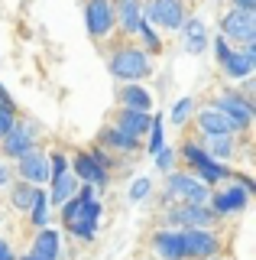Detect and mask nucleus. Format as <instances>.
<instances>
[{
  "mask_svg": "<svg viewBox=\"0 0 256 260\" xmlns=\"http://www.w3.org/2000/svg\"><path fill=\"white\" fill-rule=\"evenodd\" d=\"M62 211V224H65V234H71L75 241H84L91 244L98 238V221H101V202L98 195H71L59 205Z\"/></svg>",
  "mask_w": 256,
  "mask_h": 260,
  "instance_id": "f257e3e1",
  "label": "nucleus"
},
{
  "mask_svg": "<svg viewBox=\"0 0 256 260\" xmlns=\"http://www.w3.org/2000/svg\"><path fill=\"white\" fill-rule=\"evenodd\" d=\"M107 69H110V75H114L120 85H130V81L146 78L149 69H153V62H149L146 49H140V46H117L114 52H110Z\"/></svg>",
  "mask_w": 256,
  "mask_h": 260,
  "instance_id": "f03ea898",
  "label": "nucleus"
},
{
  "mask_svg": "<svg viewBox=\"0 0 256 260\" xmlns=\"http://www.w3.org/2000/svg\"><path fill=\"white\" fill-rule=\"evenodd\" d=\"M211 185H204L195 173H165V189H162V205L172 202H188V205H207Z\"/></svg>",
  "mask_w": 256,
  "mask_h": 260,
  "instance_id": "7ed1b4c3",
  "label": "nucleus"
},
{
  "mask_svg": "<svg viewBox=\"0 0 256 260\" xmlns=\"http://www.w3.org/2000/svg\"><path fill=\"white\" fill-rule=\"evenodd\" d=\"M211 108H218V111L224 114V117H227L230 124L237 127V134L250 130V124H253V114H256V104H253V98L240 94V91H234V88L221 91L218 98H214V104H211Z\"/></svg>",
  "mask_w": 256,
  "mask_h": 260,
  "instance_id": "20e7f679",
  "label": "nucleus"
},
{
  "mask_svg": "<svg viewBox=\"0 0 256 260\" xmlns=\"http://www.w3.org/2000/svg\"><path fill=\"white\" fill-rule=\"evenodd\" d=\"M162 221L169 228H214L218 215L207 205H188V202H172L162 211Z\"/></svg>",
  "mask_w": 256,
  "mask_h": 260,
  "instance_id": "39448f33",
  "label": "nucleus"
},
{
  "mask_svg": "<svg viewBox=\"0 0 256 260\" xmlns=\"http://www.w3.org/2000/svg\"><path fill=\"white\" fill-rule=\"evenodd\" d=\"M182 241L188 260H211L224 250V241L214 228H182Z\"/></svg>",
  "mask_w": 256,
  "mask_h": 260,
  "instance_id": "423d86ee",
  "label": "nucleus"
},
{
  "mask_svg": "<svg viewBox=\"0 0 256 260\" xmlns=\"http://www.w3.org/2000/svg\"><path fill=\"white\" fill-rule=\"evenodd\" d=\"M221 36L230 39V43H237V46L256 43V10H237V7H234L230 13H224Z\"/></svg>",
  "mask_w": 256,
  "mask_h": 260,
  "instance_id": "0eeeda50",
  "label": "nucleus"
},
{
  "mask_svg": "<svg viewBox=\"0 0 256 260\" xmlns=\"http://www.w3.org/2000/svg\"><path fill=\"white\" fill-rule=\"evenodd\" d=\"M143 20L156 23V26H162V29H169V32H179L182 23H185L188 16H185L182 0H149V4L143 7Z\"/></svg>",
  "mask_w": 256,
  "mask_h": 260,
  "instance_id": "6e6552de",
  "label": "nucleus"
},
{
  "mask_svg": "<svg viewBox=\"0 0 256 260\" xmlns=\"http://www.w3.org/2000/svg\"><path fill=\"white\" fill-rule=\"evenodd\" d=\"M36 143H39V134H36L33 124H26V120H17V124L0 137V150H4V156L13 159V162H17L23 153L36 150Z\"/></svg>",
  "mask_w": 256,
  "mask_h": 260,
  "instance_id": "1a4fd4ad",
  "label": "nucleus"
},
{
  "mask_svg": "<svg viewBox=\"0 0 256 260\" xmlns=\"http://www.w3.org/2000/svg\"><path fill=\"white\" fill-rule=\"evenodd\" d=\"M246 205H250V192H246L240 182H230V185H224V189L211 192V199H207V208H211L218 218L240 215V211H243Z\"/></svg>",
  "mask_w": 256,
  "mask_h": 260,
  "instance_id": "9d476101",
  "label": "nucleus"
},
{
  "mask_svg": "<svg viewBox=\"0 0 256 260\" xmlns=\"http://www.w3.org/2000/svg\"><path fill=\"white\" fill-rule=\"evenodd\" d=\"M68 169L75 173L78 182H84V185H94V189H107V182H110V169H104L98 159L91 156V150H81V153H75V162H68Z\"/></svg>",
  "mask_w": 256,
  "mask_h": 260,
  "instance_id": "9b49d317",
  "label": "nucleus"
},
{
  "mask_svg": "<svg viewBox=\"0 0 256 260\" xmlns=\"http://www.w3.org/2000/svg\"><path fill=\"white\" fill-rule=\"evenodd\" d=\"M149 247L159 260H188L185 257V241H182V228H159L149 238Z\"/></svg>",
  "mask_w": 256,
  "mask_h": 260,
  "instance_id": "f8f14e48",
  "label": "nucleus"
},
{
  "mask_svg": "<svg viewBox=\"0 0 256 260\" xmlns=\"http://www.w3.org/2000/svg\"><path fill=\"white\" fill-rule=\"evenodd\" d=\"M17 173L23 182H29V185H42V182H49V176H52V169H49V153H42L36 146V150H29V153H23V156L17 159Z\"/></svg>",
  "mask_w": 256,
  "mask_h": 260,
  "instance_id": "ddd939ff",
  "label": "nucleus"
},
{
  "mask_svg": "<svg viewBox=\"0 0 256 260\" xmlns=\"http://www.w3.org/2000/svg\"><path fill=\"white\" fill-rule=\"evenodd\" d=\"M84 23H88V32H91L94 39L110 36V29L117 26L114 23V4H110V0H88Z\"/></svg>",
  "mask_w": 256,
  "mask_h": 260,
  "instance_id": "4468645a",
  "label": "nucleus"
},
{
  "mask_svg": "<svg viewBox=\"0 0 256 260\" xmlns=\"http://www.w3.org/2000/svg\"><path fill=\"white\" fill-rule=\"evenodd\" d=\"M221 69H224V75L234 78V81L250 78L253 69H256V46L250 43V46H243V49H230L227 59H221Z\"/></svg>",
  "mask_w": 256,
  "mask_h": 260,
  "instance_id": "2eb2a0df",
  "label": "nucleus"
},
{
  "mask_svg": "<svg viewBox=\"0 0 256 260\" xmlns=\"http://www.w3.org/2000/svg\"><path fill=\"white\" fill-rule=\"evenodd\" d=\"M29 257L33 260H62V234L55 228H36L33 247H29Z\"/></svg>",
  "mask_w": 256,
  "mask_h": 260,
  "instance_id": "dca6fc26",
  "label": "nucleus"
},
{
  "mask_svg": "<svg viewBox=\"0 0 256 260\" xmlns=\"http://www.w3.org/2000/svg\"><path fill=\"white\" fill-rule=\"evenodd\" d=\"M98 143L104 146V150H114V153H137V150H140V137H133V134H126V130H120L117 124L104 127L101 137H98Z\"/></svg>",
  "mask_w": 256,
  "mask_h": 260,
  "instance_id": "f3484780",
  "label": "nucleus"
},
{
  "mask_svg": "<svg viewBox=\"0 0 256 260\" xmlns=\"http://www.w3.org/2000/svg\"><path fill=\"white\" fill-rule=\"evenodd\" d=\"M114 23L123 32H137L143 23V4L140 0H117L114 4Z\"/></svg>",
  "mask_w": 256,
  "mask_h": 260,
  "instance_id": "a211bd4d",
  "label": "nucleus"
},
{
  "mask_svg": "<svg viewBox=\"0 0 256 260\" xmlns=\"http://www.w3.org/2000/svg\"><path fill=\"white\" fill-rule=\"evenodd\" d=\"M201 146L207 150V156H211V159L227 162V159H234V153H237V134H211V137H201Z\"/></svg>",
  "mask_w": 256,
  "mask_h": 260,
  "instance_id": "6ab92c4d",
  "label": "nucleus"
},
{
  "mask_svg": "<svg viewBox=\"0 0 256 260\" xmlns=\"http://www.w3.org/2000/svg\"><path fill=\"white\" fill-rule=\"evenodd\" d=\"M179 32L185 36V52H188V55H201L204 49H207V43H211V36H207V26H204L201 20H195V16L182 23Z\"/></svg>",
  "mask_w": 256,
  "mask_h": 260,
  "instance_id": "aec40b11",
  "label": "nucleus"
},
{
  "mask_svg": "<svg viewBox=\"0 0 256 260\" xmlns=\"http://www.w3.org/2000/svg\"><path fill=\"white\" fill-rule=\"evenodd\" d=\"M198 130H201V137H211V134H237V127L230 124V120L224 117L218 108H201V111H198Z\"/></svg>",
  "mask_w": 256,
  "mask_h": 260,
  "instance_id": "412c9836",
  "label": "nucleus"
},
{
  "mask_svg": "<svg viewBox=\"0 0 256 260\" xmlns=\"http://www.w3.org/2000/svg\"><path fill=\"white\" fill-rule=\"evenodd\" d=\"M78 192V179L71 169H65V173H59V176H52L49 179V205L52 208H59L65 199H71V195Z\"/></svg>",
  "mask_w": 256,
  "mask_h": 260,
  "instance_id": "4be33fe9",
  "label": "nucleus"
},
{
  "mask_svg": "<svg viewBox=\"0 0 256 260\" xmlns=\"http://www.w3.org/2000/svg\"><path fill=\"white\" fill-rule=\"evenodd\" d=\"M120 108H130V111H153V94L140 85V81H130V85L120 88Z\"/></svg>",
  "mask_w": 256,
  "mask_h": 260,
  "instance_id": "5701e85b",
  "label": "nucleus"
},
{
  "mask_svg": "<svg viewBox=\"0 0 256 260\" xmlns=\"http://www.w3.org/2000/svg\"><path fill=\"white\" fill-rule=\"evenodd\" d=\"M149 114L146 111H130V108H120L117 111V127L120 130H126V134H133V137H143L149 130Z\"/></svg>",
  "mask_w": 256,
  "mask_h": 260,
  "instance_id": "b1692460",
  "label": "nucleus"
},
{
  "mask_svg": "<svg viewBox=\"0 0 256 260\" xmlns=\"http://www.w3.org/2000/svg\"><path fill=\"white\" fill-rule=\"evenodd\" d=\"M195 176L201 179L204 185H211V189H214L218 182L230 179V166H227V162H218V159H211V156H207L204 162H198V166H195Z\"/></svg>",
  "mask_w": 256,
  "mask_h": 260,
  "instance_id": "393cba45",
  "label": "nucleus"
},
{
  "mask_svg": "<svg viewBox=\"0 0 256 260\" xmlns=\"http://www.w3.org/2000/svg\"><path fill=\"white\" fill-rule=\"evenodd\" d=\"M36 189H39V185L17 182V185L10 189V205L17 208V211H26V215H29V208H33V199H36Z\"/></svg>",
  "mask_w": 256,
  "mask_h": 260,
  "instance_id": "a878e982",
  "label": "nucleus"
},
{
  "mask_svg": "<svg viewBox=\"0 0 256 260\" xmlns=\"http://www.w3.org/2000/svg\"><path fill=\"white\" fill-rule=\"evenodd\" d=\"M49 211H52V205H49V195H46L42 189H36L33 208H29V221H33L36 228H46V224H49Z\"/></svg>",
  "mask_w": 256,
  "mask_h": 260,
  "instance_id": "bb28decb",
  "label": "nucleus"
},
{
  "mask_svg": "<svg viewBox=\"0 0 256 260\" xmlns=\"http://www.w3.org/2000/svg\"><path fill=\"white\" fill-rule=\"evenodd\" d=\"M191 111H195V101H191V98H179V101L172 104V111H169V120L175 127H182L191 117Z\"/></svg>",
  "mask_w": 256,
  "mask_h": 260,
  "instance_id": "cd10ccee",
  "label": "nucleus"
},
{
  "mask_svg": "<svg viewBox=\"0 0 256 260\" xmlns=\"http://www.w3.org/2000/svg\"><path fill=\"white\" fill-rule=\"evenodd\" d=\"M182 156H185V162H188L191 169H195L198 162H204V159H207V150H204V146L198 143V140H185V143H182Z\"/></svg>",
  "mask_w": 256,
  "mask_h": 260,
  "instance_id": "c85d7f7f",
  "label": "nucleus"
},
{
  "mask_svg": "<svg viewBox=\"0 0 256 260\" xmlns=\"http://www.w3.org/2000/svg\"><path fill=\"white\" fill-rule=\"evenodd\" d=\"M140 36H143V43H146V52H153V55H159V52H162V39H159V32L153 29V26H149V23L146 20H143L140 23Z\"/></svg>",
  "mask_w": 256,
  "mask_h": 260,
  "instance_id": "c756f323",
  "label": "nucleus"
},
{
  "mask_svg": "<svg viewBox=\"0 0 256 260\" xmlns=\"http://www.w3.org/2000/svg\"><path fill=\"white\" fill-rule=\"evenodd\" d=\"M149 143H146V150H149V156L162 146V114H153V120H149Z\"/></svg>",
  "mask_w": 256,
  "mask_h": 260,
  "instance_id": "7c9ffc66",
  "label": "nucleus"
},
{
  "mask_svg": "<svg viewBox=\"0 0 256 260\" xmlns=\"http://www.w3.org/2000/svg\"><path fill=\"white\" fill-rule=\"evenodd\" d=\"M149 192H153V179H146V176L133 179V185H130V199H133V202H143Z\"/></svg>",
  "mask_w": 256,
  "mask_h": 260,
  "instance_id": "2f4dec72",
  "label": "nucleus"
},
{
  "mask_svg": "<svg viewBox=\"0 0 256 260\" xmlns=\"http://www.w3.org/2000/svg\"><path fill=\"white\" fill-rule=\"evenodd\" d=\"M153 156H156V166L162 169V173H172V166H175V150H169V146H159Z\"/></svg>",
  "mask_w": 256,
  "mask_h": 260,
  "instance_id": "473e14b6",
  "label": "nucleus"
},
{
  "mask_svg": "<svg viewBox=\"0 0 256 260\" xmlns=\"http://www.w3.org/2000/svg\"><path fill=\"white\" fill-rule=\"evenodd\" d=\"M49 169H52V176L65 173V169H68V156H65V153H59V150L49 153ZM52 176H49V179H52Z\"/></svg>",
  "mask_w": 256,
  "mask_h": 260,
  "instance_id": "72a5a7b5",
  "label": "nucleus"
},
{
  "mask_svg": "<svg viewBox=\"0 0 256 260\" xmlns=\"http://www.w3.org/2000/svg\"><path fill=\"white\" fill-rule=\"evenodd\" d=\"M13 124H17V111H10V108H4V104H0V137H4Z\"/></svg>",
  "mask_w": 256,
  "mask_h": 260,
  "instance_id": "f704fd0d",
  "label": "nucleus"
},
{
  "mask_svg": "<svg viewBox=\"0 0 256 260\" xmlns=\"http://www.w3.org/2000/svg\"><path fill=\"white\" fill-rule=\"evenodd\" d=\"M214 55H218V62L230 55V46H227V39H224V36H218V39H214Z\"/></svg>",
  "mask_w": 256,
  "mask_h": 260,
  "instance_id": "c9c22d12",
  "label": "nucleus"
},
{
  "mask_svg": "<svg viewBox=\"0 0 256 260\" xmlns=\"http://www.w3.org/2000/svg\"><path fill=\"white\" fill-rule=\"evenodd\" d=\"M0 260H17V254L10 250V244H7L4 238H0Z\"/></svg>",
  "mask_w": 256,
  "mask_h": 260,
  "instance_id": "e433bc0d",
  "label": "nucleus"
},
{
  "mask_svg": "<svg viewBox=\"0 0 256 260\" xmlns=\"http://www.w3.org/2000/svg\"><path fill=\"white\" fill-rule=\"evenodd\" d=\"M7 185H10V166L0 162V189H7Z\"/></svg>",
  "mask_w": 256,
  "mask_h": 260,
  "instance_id": "4c0bfd02",
  "label": "nucleus"
},
{
  "mask_svg": "<svg viewBox=\"0 0 256 260\" xmlns=\"http://www.w3.org/2000/svg\"><path fill=\"white\" fill-rule=\"evenodd\" d=\"M237 10H256V0H230Z\"/></svg>",
  "mask_w": 256,
  "mask_h": 260,
  "instance_id": "58836bf2",
  "label": "nucleus"
},
{
  "mask_svg": "<svg viewBox=\"0 0 256 260\" xmlns=\"http://www.w3.org/2000/svg\"><path fill=\"white\" fill-rule=\"evenodd\" d=\"M17 260H33V257H29V254H23V257H17Z\"/></svg>",
  "mask_w": 256,
  "mask_h": 260,
  "instance_id": "ea45409f",
  "label": "nucleus"
},
{
  "mask_svg": "<svg viewBox=\"0 0 256 260\" xmlns=\"http://www.w3.org/2000/svg\"><path fill=\"white\" fill-rule=\"evenodd\" d=\"M211 260H224V257H221V254H218V257H211Z\"/></svg>",
  "mask_w": 256,
  "mask_h": 260,
  "instance_id": "a19ab883",
  "label": "nucleus"
}]
</instances>
